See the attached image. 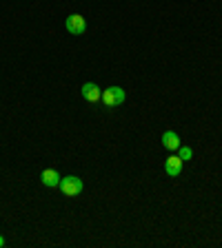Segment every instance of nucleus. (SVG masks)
I'll list each match as a JSON object with an SVG mask.
<instances>
[{
    "label": "nucleus",
    "instance_id": "f257e3e1",
    "mask_svg": "<svg viewBox=\"0 0 222 248\" xmlns=\"http://www.w3.org/2000/svg\"><path fill=\"white\" fill-rule=\"evenodd\" d=\"M60 191H62V195H67V197H76V195H80L83 193V188H85V184H83V180L80 177H76V175H67V177H60Z\"/></svg>",
    "mask_w": 222,
    "mask_h": 248
},
{
    "label": "nucleus",
    "instance_id": "f03ea898",
    "mask_svg": "<svg viewBox=\"0 0 222 248\" xmlns=\"http://www.w3.org/2000/svg\"><path fill=\"white\" fill-rule=\"evenodd\" d=\"M102 104L104 107H118V104H122L124 100H127V93H124V89L122 87H109V89H104L102 91Z\"/></svg>",
    "mask_w": 222,
    "mask_h": 248
},
{
    "label": "nucleus",
    "instance_id": "7ed1b4c3",
    "mask_svg": "<svg viewBox=\"0 0 222 248\" xmlns=\"http://www.w3.org/2000/svg\"><path fill=\"white\" fill-rule=\"evenodd\" d=\"M65 27H67V31L71 33V36H80V33H85V31H87V22H85V18L80 14L67 16Z\"/></svg>",
    "mask_w": 222,
    "mask_h": 248
},
{
    "label": "nucleus",
    "instance_id": "20e7f679",
    "mask_svg": "<svg viewBox=\"0 0 222 248\" xmlns=\"http://www.w3.org/2000/svg\"><path fill=\"white\" fill-rule=\"evenodd\" d=\"M80 93H83V98L87 100V102H91V104L100 102V98H102V91H100V87H98V84H93V82L83 84Z\"/></svg>",
    "mask_w": 222,
    "mask_h": 248
},
{
    "label": "nucleus",
    "instance_id": "39448f33",
    "mask_svg": "<svg viewBox=\"0 0 222 248\" xmlns=\"http://www.w3.org/2000/svg\"><path fill=\"white\" fill-rule=\"evenodd\" d=\"M165 170H167V175L178 177L182 173V160L178 157V155H169V157L165 160Z\"/></svg>",
    "mask_w": 222,
    "mask_h": 248
},
{
    "label": "nucleus",
    "instance_id": "423d86ee",
    "mask_svg": "<svg viewBox=\"0 0 222 248\" xmlns=\"http://www.w3.org/2000/svg\"><path fill=\"white\" fill-rule=\"evenodd\" d=\"M40 182L45 186H49V188H53V186L60 184V173H58L56 169H45L40 173Z\"/></svg>",
    "mask_w": 222,
    "mask_h": 248
},
{
    "label": "nucleus",
    "instance_id": "0eeeda50",
    "mask_svg": "<svg viewBox=\"0 0 222 248\" xmlns=\"http://www.w3.org/2000/svg\"><path fill=\"white\" fill-rule=\"evenodd\" d=\"M162 144H165L167 151H178L182 142H180L176 131H165V133H162Z\"/></svg>",
    "mask_w": 222,
    "mask_h": 248
},
{
    "label": "nucleus",
    "instance_id": "6e6552de",
    "mask_svg": "<svg viewBox=\"0 0 222 248\" xmlns=\"http://www.w3.org/2000/svg\"><path fill=\"white\" fill-rule=\"evenodd\" d=\"M178 157H180L182 162H189L193 157V149L191 146H182L180 144V149H178Z\"/></svg>",
    "mask_w": 222,
    "mask_h": 248
},
{
    "label": "nucleus",
    "instance_id": "1a4fd4ad",
    "mask_svg": "<svg viewBox=\"0 0 222 248\" xmlns=\"http://www.w3.org/2000/svg\"><path fill=\"white\" fill-rule=\"evenodd\" d=\"M2 246H5V239H2V237H0V248H2Z\"/></svg>",
    "mask_w": 222,
    "mask_h": 248
}]
</instances>
